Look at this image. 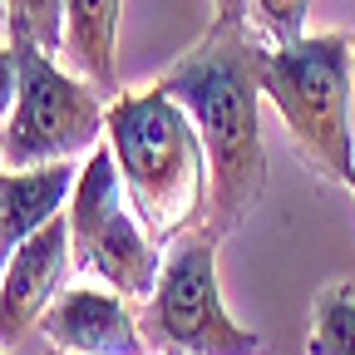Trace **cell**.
<instances>
[{
  "label": "cell",
  "instance_id": "cell-1",
  "mask_svg": "<svg viewBox=\"0 0 355 355\" xmlns=\"http://www.w3.org/2000/svg\"><path fill=\"white\" fill-rule=\"evenodd\" d=\"M261 44L247 40V25L217 20V30L178 60L158 84L168 99L188 109L212 168L207 222L212 237H227L257 207L266 188V148H261Z\"/></svg>",
  "mask_w": 355,
  "mask_h": 355
},
{
  "label": "cell",
  "instance_id": "cell-2",
  "mask_svg": "<svg viewBox=\"0 0 355 355\" xmlns=\"http://www.w3.org/2000/svg\"><path fill=\"white\" fill-rule=\"evenodd\" d=\"M109 148L133 212L158 247L193 232L212 202V168L188 109L163 89L119 94L109 104Z\"/></svg>",
  "mask_w": 355,
  "mask_h": 355
},
{
  "label": "cell",
  "instance_id": "cell-3",
  "mask_svg": "<svg viewBox=\"0 0 355 355\" xmlns=\"http://www.w3.org/2000/svg\"><path fill=\"white\" fill-rule=\"evenodd\" d=\"M350 50L345 35H316L261 55V94L277 104L296 148L316 173L345 178L355 168L350 144Z\"/></svg>",
  "mask_w": 355,
  "mask_h": 355
},
{
  "label": "cell",
  "instance_id": "cell-4",
  "mask_svg": "<svg viewBox=\"0 0 355 355\" xmlns=\"http://www.w3.org/2000/svg\"><path fill=\"white\" fill-rule=\"evenodd\" d=\"M15 50V114L0 133V153L10 168L60 163L74 153H94L99 133H109V109L89 79L64 74L30 30H10Z\"/></svg>",
  "mask_w": 355,
  "mask_h": 355
},
{
  "label": "cell",
  "instance_id": "cell-5",
  "mask_svg": "<svg viewBox=\"0 0 355 355\" xmlns=\"http://www.w3.org/2000/svg\"><path fill=\"white\" fill-rule=\"evenodd\" d=\"M69 242H74V266L94 272L119 296H153L163 272L158 242L148 237L139 212H123V178L114 148H94L74 178Z\"/></svg>",
  "mask_w": 355,
  "mask_h": 355
},
{
  "label": "cell",
  "instance_id": "cell-6",
  "mask_svg": "<svg viewBox=\"0 0 355 355\" xmlns=\"http://www.w3.org/2000/svg\"><path fill=\"white\" fill-rule=\"evenodd\" d=\"M153 326L188 355H257L261 340L237 326L217 286V237H188L173 247L153 286Z\"/></svg>",
  "mask_w": 355,
  "mask_h": 355
},
{
  "label": "cell",
  "instance_id": "cell-7",
  "mask_svg": "<svg viewBox=\"0 0 355 355\" xmlns=\"http://www.w3.org/2000/svg\"><path fill=\"white\" fill-rule=\"evenodd\" d=\"M69 266H74L69 217H50L40 232H30L10 252L6 282H0V340H6V345L44 321V311L55 306Z\"/></svg>",
  "mask_w": 355,
  "mask_h": 355
},
{
  "label": "cell",
  "instance_id": "cell-8",
  "mask_svg": "<svg viewBox=\"0 0 355 355\" xmlns=\"http://www.w3.org/2000/svg\"><path fill=\"white\" fill-rule=\"evenodd\" d=\"M44 340L69 355H144V336L114 286H74L40 321Z\"/></svg>",
  "mask_w": 355,
  "mask_h": 355
},
{
  "label": "cell",
  "instance_id": "cell-9",
  "mask_svg": "<svg viewBox=\"0 0 355 355\" xmlns=\"http://www.w3.org/2000/svg\"><path fill=\"white\" fill-rule=\"evenodd\" d=\"M74 163H35V168H10L0 173V227L6 247L15 252L30 232H40L50 217H60V202L74 193Z\"/></svg>",
  "mask_w": 355,
  "mask_h": 355
},
{
  "label": "cell",
  "instance_id": "cell-10",
  "mask_svg": "<svg viewBox=\"0 0 355 355\" xmlns=\"http://www.w3.org/2000/svg\"><path fill=\"white\" fill-rule=\"evenodd\" d=\"M119 10H123V0H64V55L99 94L119 89L114 84Z\"/></svg>",
  "mask_w": 355,
  "mask_h": 355
},
{
  "label": "cell",
  "instance_id": "cell-11",
  "mask_svg": "<svg viewBox=\"0 0 355 355\" xmlns=\"http://www.w3.org/2000/svg\"><path fill=\"white\" fill-rule=\"evenodd\" d=\"M311 355H355V291L326 286L311 311Z\"/></svg>",
  "mask_w": 355,
  "mask_h": 355
},
{
  "label": "cell",
  "instance_id": "cell-12",
  "mask_svg": "<svg viewBox=\"0 0 355 355\" xmlns=\"http://www.w3.org/2000/svg\"><path fill=\"white\" fill-rule=\"evenodd\" d=\"M311 0H247V20H257V40L266 50L277 44H296L306 30Z\"/></svg>",
  "mask_w": 355,
  "mask_h": 355
},
{
  "label": "cell",
  "instance_id": "cell-13",
  "mask_svg": "<svg viewBox=\"0 0 355 355\" xmlns=\"http://www.w3.org/2000/svg\"><path fill=\"white\" fill-rule=\"evenodd\" d=\"M6 30H30L44 50L64 44V0H6Z\"/></svg>",
  "mask_w": 355,
  "mask_h": 355
},
{
  "label": "cell",
  "instance_id": "cell-14",
  "mask_svg": "<svg viewBox=\"0 0 355 355\" xmlns=\"http://www.w3.org/2000/svg\"><path fill=\"white\" fill-rule=\"evenodd\" d=\"M15 84H20V74H15V50H0V119H6V109L15 104Z\"/></svg>",
  "mask_w": 355,
  "mask_h": 355
},
{
  "label": "cell",
  "instance_id": "cell-15",
  "mask_svg": "<svg viewBox=\"0 0 355 355\" xmlns=\"http://www.w3.org/2000/svg\"><path fill=\"white\" fill-rule=\"evenodd\" d=\"M217 20H232V25H247V0H217Z\"/></svg>",
  "mask_w": 355,
  "mask_h": 355
},
{
  "label": "cell",
  "instance_id": "cell-16",
  "mask_svg": "<svg viewBox=\"0 0 355 355\" xmlns=\"http://www.w3.org/2000/svg\"><path fill=\"white\" fill-rule=\"evenodd\" d=\"M6 261H10V247H6V227H0V272H6Z\"/></svg>",
  "mask_w": 355,
  "mask_h": 355
},
{
  "label": "cell",
  "instance_id": "cell-17",
  "mask_svg": "<svg viewBox=\"0 0 355 355\" xmlns=\"http://www.w3.org/2000/svg\"><path fill=\"white\" fill-rule=\"evenodd\" d=\"M345 50H350V69H355V35H345Z\"/></svg>",
  "mask_w": 355,
  "mask_h": 355
},
{
  "label": "cell",
  "instance_id": "cell-18",
  "mask_svg": "<svg viewBox=\"0 0 355 355\" xmlns=\"http://www.w3.org/2000/svg\"><path fill=\"white\" fill-rule=\"evenodd\" d=\"M345 183H350V193H355V168H350V173H345Z\"/></svg>",
  "mask_w": 355,
  "mask_h": 355
},
{
  "label": "cell",
  "instance_id": "cell-19",
  "mask_svg": "<svg viewBox=\"0 0 355 355\" xmlns=\"http://www.w3.org/2000/svg\"><path fill=\"white\" fill-rule=\"evenodd\" d=\"M168 355H188V350H173V345H168Z\"/></svg>",
  "mask_w": 355,
  "mask_h": 355
},
{
  "label": "cell",
  "instance_id": "cell-20",
  "mask_svg": "<svg viewBox=\"0 0 355 355\" xmlns=\"http://www.w3.org/2000/svg\"><path fill=\"white\" fill-rule=\"evenodd\" d=\"M60 355H69V350H60Z\"/></svg>",
  "mask_w": 355,
  "mask_h": 355
}]
</instances>
